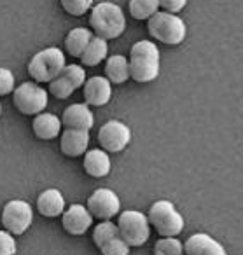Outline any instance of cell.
<instances>
[{"label":"cell","mask_w":243,"mask_h":255,"mask_svg":"<svg viewBox=\"0 0 243 255\" xmlns=\"http://www.w3.org/2000/svg\"><path fill=\"white\" fill-rule=\"evenodd\" d=\"M18 245H16L14 234L9 231H0V255H16Z\"/></svg>","instance_id":"cell-28"},{"label":"cell","mask_w":243,"mask_h":255,"mask_svg":"<svg viewBox=\"0 0 243 255\" xmlns=\"http://www.w3.org/2000/svg\"><path fill=\"white\" fill-rule=\"evenodd\" d=\"M86 82V72L81 65H67L54 81L49 82V93L58 100H65Z\"/></svg>","instance_id":"cell-10"},{"label":"cell","mask_w":243,"mask_h":255,"mask_svg":"<svg viewBox=\"0 0 243 255\" xmlns=\"http://www.w3.org/2000/svg\"><path fill=\"white\" fill-rule=\"evenodd\" d=\"M187 5V0H159V7L165 9V12L177 14Z\"/></svg>","instance_id":"cell-30"},{"label":"cell","mask_w":243,"mask_h":255,"mask_svg":"<svg viewBox=\"0 0 243 255\" xmlns=\"http://www.w3.org/2000/svg\"><path fill=\"white\" fill-rule=\"evenodd\" d=\"M91 30L88 28H74L68 32V35L65 37V51H67L70 56L81 58L82 53L86 51V47L89 46L93 39Z\"/></svg>","instance_id":"cell-20"},{"label":"cell","mask_w":243,"mask_h":255,"mask_svg":"<svg viewBox=\"0 0 243 255\" xmlns=\"http://www.w3.org/2000/svg\"><path fill=\"white\" fill-rule=\"evenodd\" d=\"M14 75L11 70L0 67V96H5L9 93H14L16 86H14Z\"/></svg>","instance_id":"cell-29"},{"label":"cell","mask_w":243,"mask_h":255,"mask_svg":"<svg viewBox=\"0 0 243 255\" xmlns=\"http://www.w3.org/2000/svg\"><path fill=\"white\" fill-rule=\"evenodd\" d=\"M88 210L98 220H110L121 212V201L110 189H96L88 198Z\"/></svg>","instance_id":"cell-11"},{"label":"cell","mask_w":243,"mask_h":255,"mask_svg":"<svg viewBox=\"0 0 243 255\" xmlns=\"http://www.w3.org/2000/svg\"><path fill=\"white\" fill-rule=\"evenodd\" d=\"M149 222L163 238H177L184 231V217L172 201H156L149 210Z\"/></svg>","instance_id":"cell-5"},{"label":"cell","mask_w":243,"mask_h":255,"mask_svg":"<svg viewBox=\"0 0 243 255\" xmlns=\"http://www.w3.org/2000/svg\"><path fill=\"white\" fill-rule=\"evenodd\" d=\"M82 93H84V100L88 105L91 107H103L110 102L112 98V82L107 77H89L82 86Z\"/></svg>","instance_id":"cell-13"},{"label":"cell","mask_w":243,"mask_h":255,"mask_svg":"<svg viewBox=\"0 0 243 255\" xmlns=\"http://www.w3.org/2000/svg\"><path fill=\"white\" fill-rule=\"evenodd\" d=\"M119 234L130 247H142L151 236V222L149 217L137 210H126L119 213L117 219Z\"/></svg>","instance_id":"cell-6"},{"label":"cell","mask_w":243,"mask_h":255,"mask_svg":"<svg viewBox=\"0 0 243 255\" xmlns=\"http://www.w3.org/2000/svg\"><path fill=\"white\" fill-rule=\"evenodd\" d=\"M154 255H186L184 245L177 238H161L154 245Z\"/></svg>","instance_id":"cell-25"},{"label":"cell","mask_w":243,"mask_h":255,"mask_svg":"<svg viewBox=\"0 0 243 255\" xmlns=\"http://www.w3.org/2000/svg\"><path fill=\"white\" fill-rule=\"evenodd\" d=\"M116 236H121L119 227L110 220H100L98 226H95V229H93V243L96 245V248H100Z\"/></svg>","instance_id":"cell-24"},{"label":"cell","mask_w":243,"mask_h":255,"mask_svg":"<svg viewBox=\"0 0 243 255\" xmlns=\"http://www.w3.org/2000/svg\"><path fill=\"white\" fill-rule=\"evenodd\" d=\"M37 210L40 215L47 217V219H54V217L63 215L65 212V198L58 189H47V191L40 192L37 198Z\"/></svg>","instance_id":"cell-17"},{"label":"cell","mask_w":243,"mask_h":255,"mask_svg":"<svg viewBox=\"0 0 243 255\" xmlns=\"http://www.w3.org/2000/svg\"><path fill=\"white\" fill-rule=\"evenodd\" d=\"M186 255H228L226 248L219 241H215L210 234L196 233L184 243Z\"/></svg>","instance_id":"cell-15"},{"label":"cell","mask_w":243,"mask_h":255,"mask_svg":"<svg viewBox=\"0 0 243 255\" xmlns=\"http://www.w3.org/2000/svg\"><path fill=\"white\" fill-rule=\"evenodd\" d=\"M107 53H109V46H107V40L102 39V37H93L89 46L86 47V51L81 56V63L84 67H96L100 65L103 60L107 58Z\"/></svg>","instance_id":"cell-22"},{"label":"cell","mask_w":243,"mask_h":255,"mask_svg":"<svg viewBox=\"0 0 243 255\" xmlns=\"http://www.w3.org/2000/svg\"><path fill=\"white\" fill-rule=\"evenodd\" d=\"M67 67L65 54L58 47H47L35 54L28 63V74L37 84L51 82Z\"/></svg>","instance_id":"cell-4"},{"label":"cell","mask_w":243,"mask_h":255,"mask_svg":"<svg viewBox=\"0 0 243 255\" xmlns=\"http://www.w3.org/2000/svg\"><path fill=\"white\" fill-rule=\"evenodd\" d=\"M147 30L152 39L166 46H179L187 35L186 23L172 12L158 11L147 21Z\"/></svg>","instance_id":"cell-3"},{"label":"cell","mask_w":243,"mask_h":255,"mask_svg":"<svg viewBox=\"0 0 243 255\" xmlns=\"http://www.w3.org/2000/svg\"><path fill=\"white\" fill-rule=\"evenodd\" d=\"M0 116H2V102H0Z\"/></svg>","instance_id":"cell-31"},{"label":"cell","mask_w":243,"mask_h":255,"mask_svg":"<svg viewBox=\"0 0 243 255\" xmlns=\"http://www.w3.org/2000/svg\"><path fill=\"white\" fill-rule=\"evenodd\" d=\"M98 142L105 152H123L131 142V129L121 121H109L100 128Z\"/></svg>","instance_id":"cell-9"},{"label":"cell","mask_w":243,"mask_h":255,"mask_svg":"<svg viewBox=\"0 0 243 255\" xmlns=\"http://www.w3.org/2000/svg\"><path fill=\"white\" fill-rule=\"evenodd\" d=\"M12 103L23 116H39L47 107V91L37 82H23L12 93Z\"/></svg>","instance_id":"cell-7"},{"label":"cell","mask_w":243,"mask_h":255,"mask_svg":"<svg viewBox=\"0 0 243 255\" xmlns=\"http://www.w3.org/2000/svg\"><path fill=\"white\" fill-rule=\"evenodd\" d=\"M33 222V210L30 203L23 199H12L5 203L2 210V226L14 236H21L28 231Z\"/></svg>","instance_id":"cell-8"},{"label":"cell","mask_w":243,"mask_h":255,"mask_svg":"<svg viewBox=\"0 0 243 255\" xmlns=\"http://www.w3.org/2000/svg\"><path fill=\"white\" fill-rule=\"evenodd\" d=\"M61 123L67 129H82V131H89L95 124V117L93 112L89 110L88 103H74V105L67 107L61 116Z\"/></svg>","instance_id":"cell-14"},{"label":"cell","mask_w":243,"mask_h":255,"mask_svg":"<svg viewBox=\"0 0 243 255\" xmlns=\"http://www.w3.org/2000/svg\"><path fill=\"white\" fill-rule=\"evenodd\" d=\"M105 75L112 84H123L131 77L130 74V61L121 54H114L105 63Z\"/></svg>","instance_id":"cell-21"},{"label":"cell","mask_w":243,"mask_h":255,"mask_svg":"<svg viewBox=\"0 0 243 255\" xmlns=\"http://www.w3.org/2000/svg\"><path fill=\"white\" fill-rule=\"evenodd\" d=\"M89 26L96 37L105 40H112L123 35L126 28V18L123 9L112 2H100L91 9L89 14Z\"/></svg>","instance_id":"cell-2"},{"label":"cell","mask_w":243,"mask_h":255,"mask_svg":"<svg viewBox=\"0 0 243 255\" xmlns=\"http://www.w3.org/2000/svg\"><path fill=\"white\" fill-rule=\"evenodd\" d=\"M91 212L88 210V206L82 205H72L68 210H65L61 215V226L72 236H82L89 227L93 226Z\"/></svg>","instance_id":"cell-12"},{"label":"cell","mask_w":243,"mask_h":255,"mask_svg":"<svg viewBox=\"0 0 243 255\" xmlns=\"http://www.w3.org/2000/svg\"><path fill=\"white\" fill-rule=\"evenodd\" d=\"M84 171L93 178H103L110 173V168H112V163H110L109 154L103 149H93L88 150L84 154Z\"/></svg>","instance_id":"cell-18"},{"label":"cell","mask_w":243,"mask_h":255,"mask_svg":"<svg viewBox=\"0 0 243 255\" xmlns=\"http://www.w3.org/2000/svg\"><path fill=\"white\" fill-rule=\"evenodd\" d=\"M131 79L140 84L152 82L159 75V49L151 40H138L130 51Z\"/></svg>","instance_id":"cell-1"},{"label":"cell","mask_w":243,"mask_h":255,"mask_svg":"<svg viewBox=\"0 0 243 255\" xmlns=\"http://www.w3.org/2000/svg\"><path fill=\"white\" fill-rule=\"evenodd\" d=\"M130 245L123 240L121 236L112 238L110 241H107L105 245L98 248L102 255H130Z\"/></svg>","instance_id":"cell-26"},{"label":"cell","mask_w":243,"mask_h":255,"mask_svg":"<svg viewBox=\"0 0 243 255\" xmlns=\"http://www.w3.org/2000/svg\"><path fill=\"white\" fill-rule=\"evenodd\" d=\"M89 145V131H82V129H67L61 133L60 140V149L65 156L68 157H77L86 154Z\"/></svg>","instance_id":"cell-16"},{"label":"cell","mask_w":243,"mask_h":255,"mask_svg":"<svg viewBox=\"0 0 243 255\" xmlns=\"http://www.w3.org/2000/svg\"><path fill=\"white\" fill-rule=\"evenodd\" d=\"M158 11L159 0H130V14L138 21H149Z\"/></svg>","instance_id":"cell-23"},{"label":"cell","mask_w":243,"mask_h":255,"mask_svg":"<svg viewBox=\"0 0 243 255\" xmlns=\"http://www.w3.org/2000/svg\"><path fill=\"white\" fill-rule=\"evenodd\" d=\"M61 119L54 114H39L32 123L33 135L39 140H54L61 133Z\"/></svg>","instance_id":"cell-19"},{"label":"cell","mask_w":243,"mask_h":255,"mask_svg":"<svg viewBox=\"0 0 243 255\" xmlns=\"http://www.w3.org/2000/svg\"><path fill=\"white\" fill-rule=\"evenodd\" d=\"M61 7L70 16H84L93 7V0H60Z\"/></svg>","instance_id":"cell-27"}]
</instances>
